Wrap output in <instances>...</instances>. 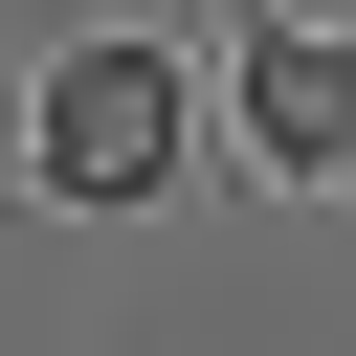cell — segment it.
<instances>
[{
	"mask_svg": "<svg viewBox=\"0 0 356 356\" xmlns=\"http://www.w3.org/2000/svg\"><path fill=\"white\" fill-rule=\"evenodd\" d=\"M245 178L356 200V44H334V22H267V44H245Z\"/></svg>",
	"mask_w": 356,
	"mask_h": 356,
	"instance_id": "obj_2",
	"label": "cell"
},
{
	"mask_svg": "<svg viewBox=\"0 0 356 356\" xmlns=\"http://www.w3.org/2000/svg\"><path fill=\"white\" fill-rule=\"evenodd\" d=\"M200 134H222V111H200V67H178V44H67V67H44V111H22V156H44V200H67V222H156V200L200 178Z\"/></svg>",
	"mask_w": 356,
	"mask_h": 356,
	"instance_id": "obj_1",
	"label": "cell"
}]
</instances>
